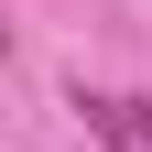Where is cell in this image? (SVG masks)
I'll return each instance as SVG.
<instances>
[{
	"label": "cell",
	"mask_w": 152,
	"mask_h": 152,
	"mask_svg": "<svg viewBox=\"0 0 152 152\" xmlns=\"http://www.w3.org/2000/svg\"><path fill=\"white\" fill-rule=\"evenodd\" d=\"M76 120L98 130L109 152H152V98H120V87H76Z\"/></svg>",
	"instance_id": "cell-1"
}]
</instances>
